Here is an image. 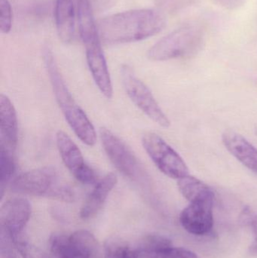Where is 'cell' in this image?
Instances as JSON below:
<instances>
[{
    "label": "cell",
    "mask_w": 257,
    "mask_h": 258,
    "mask_svg": "<svg viewBox=\"0 0 257 258\" xmlns=\"http://www.w3.org/2000/svg\"><path fill=\"white\" fill-rule=\"evenodd\" d=\"M164 15L154 9H136L110 15L98 24L101 42L107 45L138 42L161 32Z\"/></svg>",
    "instance_id": "6da1fadb"
},
{
    "label": "cell",
    "mask_w": 257,
    "mask_h": 258,
    "mask_svg": "<svg viewBox=\"0 0 257 258\" xmlns=\"http://www.w3.org/2000/svg\"><path fill=\"white\" fill-rule=\"evenodd\" d=\"M43 59L56 101L68 125L81 142L89 147H93L97 141L95 127L84 110L71 95L59 70L54 54L48 47L44 48Z\"/></svg>",
    "instance_id": "7a4b0ae2"
},
{
    "label": "cell",
    "mask_w": 257,
    "mask_h": 258,
    "mask_svg": "<svg viewBox=\"0 0 257 258\" xmlns=\"http://www.w3.org/2000/svg\"><path fill=\"white\" fill-rule=\"evenodd\" d=\"M11 191L33 197H47L71 203L75 200L73 189L60 177L52 166H44L21 173L10 183Z\"/></svg>",
    "instance_id": "3957f363"
},
{
    "label": "cell",
    "mask_w": 257,
    "mask_h": 258,
    "mask_svg": "<svg viewBox=\"0 0 257 258\" xmlns=\"http://www.w3.org/2000/svg\"><path fill=\"white\" fill-rule=\"evenodd\" d=\"M204 33L193 24H187L172 31L152 45L147 57L154 61H163L196 54L202 47Z\"/></svg>",
    "instance_id": "277c9868"
},
{
    "label": "cell",
    "mask_w": 257,
    "mask_h": 258,
    "mask_svg": "<svg viewBox=\"0 0 257 258\" xmlns=\"http://www.w3.org/2000/svg\"><path fill=\"white\" fill-rule=\"evenodd\" d=\"M103 148L110 162L118 171L131 181L142 183L147 174L132 150L108 128L100 130Z\"/></svg>",
    "instance_id": "5b68a950"
},
{
    "label": "cell",
    "mask_w": 257,
    "mask_h": 258,
    "mask_svg": "<svg viewBox=\"0 0 257 258\" xmlns=\"http://www.w3.org/2000/svg\"><path fill=\"white\" fill-rule=\"evenodd\" d=\"M124 89L131 101L151 120L162 128H168L170 122L157 102L150 89L134 74L132 68L124 65L121 69Z\"/></svg>",
    "instance_id": "8992f818"
},
{
    "label": "cell",
    "mask_w": 257,
    "mask_h": 258,
    "mask_svg": "<svg viewBox=\"0 0 257 258\" xmlns=\"http://www.w3.org/2000/svg\"><path fill=\"white\" fill-rule=\"evenodd\" d=\"M143 149L160 171L170 178L179 179L189 174V168L183 158L163 139L147 132L142 138Z\"/></svg>",
    "instance_id": "52a82bcc"
},
{
    "label": "cell",
    "mask_w": 257,
    "mask_h": 258,
    "mask_svg": "<svg viewBox=\"0 0 257 258\" xmlns=\"http://www.w3.org/2000/svg\"><path fill=\"white\" fill-rule=\"evenodd\" d=\"M49 244L55 258H92L98 250L95 236L87 230H78L69 236L52 235Z\"/></svg>",
    "instance_id": "ba28073f"
},
{
    "label": "cell",
    "mask_w": 257,
    "mask_h": 258,
    "mask_svg": "<svg viewBox=\"0 0 257 258\" xmlns=\"http://www.w3.org/2000/svg\"><path fill=\"white\" fill-rule=\"evenodd\" d=\"M56 144L63 164L75 179L83 184H95V171L84 162L82 153L70 137L63 131L56 134Z\"/></svg>",
    "instance_id": "9c48e42d"
},
{
    "label": "cell",
    "mask_w": 257,
    "mask_h": 258,
    "mask_svg": "<svg viewBox=\"0 0 257 258\" xmlns=\"http://www.w3.org/2000/svg\"><path fill=\"white\" fill-rule=\"evenodd\" d=\"M214 194L201 197L181 212L180 221L188 233L196 236H205L212 230L214 226Z\"/></svg>",
    "instance_id": "30bf717a"
},
{
    "label": "cell",
    "mask_w": 257,
    "mask_h": 258,
    "mask_svg": "<svg viewBox=\"0 0 257 258\" xmlns=\"http://www.w3.org/2000/svg\"><path fill=\"white\" fill-rule=\"evenodd\" d=\"M31 212V205L26 199L16 197L7 200L0 209L1 232L10 236L15 242L22 236Z\"/></svg>",
    "instance_id": "8fae6325"
},
{
    "label": "cell",
    "mask_w": 257,
    "mask_h": 258,
    "mask_svg": "<svg viewBox=\"0 0 257 258\" xmlns=\"http://www.w3.org/2000/svg\"><path fill=\"white\" fill-rule=\"evenodd\" d=\"M101 42V39H98L84 44L86 60L100 92L107 99H111L113 95V83Z\"/></svg>",
    "instance_id": "7c38bea8"
},
{
    "label": "cell",
    "mask_w": 257,
    "mask_h": 258,
    "mask_svg": "<svg viewBox=\"0 0 257 258\" xmlns=\"http://www.w3.org/2000/svg\"><path fill=\"white\" fill-rule=\"evenodd\" d=\"M18 140L16 110L9 97L0 95V153L15 156Z\"/></svg>",
    "instance_id": "4fadbf2b"
},
{
    "label": "cell",
    "mask_w": 257,
    "mask_h": 258,
    "mask_svg": "<svg viewBox=\"0 0 257 258\" xmlns=\"http://www.w3.org/2000/svg\"><path fill=\"white\" fill-rule=\"evenodd\" d=\"M226 150L246 168L257 174V149L245 138L232 130L222 136Z\"/></svg>",
    "instance_id": "5bb4252c"
},
{
    "label": "cell",
    "mask_w": 257,
    "mask_h": 258,
    "mask_svg": "<svg viewBox=\"0 0 257 258\" xmlns=\"http://www.w3.org/2000/svg\"><path fill=\"white\" fill-rule=\"evenodd\" d=\"M117 176L114 173H108L101 180H98L81 206L80 211L81 218L89 219L98 215L107 201L109 194L117 184Z\"/></svg>",
    "instance_id": "9a60e30c"
},
{
    "label": "cell",
    "mask_w": 257,
    "mask_h": 258,
    "mask_svg": "<svg viewBox=\"0 0 257 258\" xmlns=\"http://www.w3.org/2000/svg\"><path fill=\"white\" fill-rule=\"evenodd\" d=\"M55 21L60 40L65 44L72 43L75 32V12L72 0L56 1Z\"/></svg>",
    "instance_id": "2e32d148"
},
{
    "label": "cell",
    "mask_w": 257,
    "mask_h": 258,
    "mask_svg": "<svg viewBox=\"0 0 257 258\" xmlns=\"http://www.w3.org/2000/svg\"><path fill=\"white\" fill-rule=\"evenodd\" d=\"M77 18L80 36L86 44L100 39L98 24L94 18V9L91 0H76Z\"/></svg>",
    "instance_id": "e0dca14e"
},
{
    "label": "cell",
    "mask_w": 257,
    "mask_h": 258,
    "mask_svg": "<svg viewBox=\"0 0 257 258\" xmlns=\"http://www.w3.org/2000/svg\"><path fill=\"white\" fill-rule=\"evenodd\" d=\"M178 186L183 197L190 203L201 197L214 194L208 185L190 174L178 180Z\"/></svg>",
    "instance_id": "ac0fdd59"
},
{
    "label": "cell",
    "mask_w": 257,
    "mask_h": 258,
    "mask_svg": "<svg viewBox=\"0 0 257 258\" xmlns=\"http://www.w3.org/2000/svg\"><path fill=\"white\" fill-rule=\"evenodd\" d=\"M106 258H138L137 249L131 248L125 241L110 238L105 242Z\"/></svg>",
    "instance_id": "d6986e66"
},
{
    "label": "cell",
    "mask_w": 257,
    "mask_h": 258,
    "mask_svg": "<svg viewBox=\"0 0 257 258\" xmlns=\"http://www.w3.org/2000/svg\"><path fill=\"white\" fill-rule=\"evenodd\" d=\"M137 251L138 252V258H199L190 250L173 246L152 252H145L137 249Z\"/></svg>",
    "instance_id": "ffe728a7"
},
{
    "label": "cell",
    "mask_w": 257,
    "mask_h": 258,
    "mask_svg": "<svg viewBox=\"0 0 257 258\" xmlns=\"http://www.w3.org/2000/svg\"><path fill=\"white\" fill-rule=\"evenodd\" d=\"M173 246L170 239L161 235H149L142 241L137 249L145 252L159 251Z\"/></svg>",
    "instance_id": "44dd1931"
},
{
    "label": "cell",
    "mask_w": 257,
    "mask_h": 258,
    "mask_svg": "<svg viewBox=\"0 0 257 258\" xmlns=\"http://www.w3.org/2000/svg\"><path fill=\"white\" fill-rule=\"evenodd\" d=\"M14 243L23 258H48L39 248L29 244L23 236L18 238Z\"/></svg>",
    "instance_id": "7402d4cb"
},
{
    "label": "cell",
    "mask_w": 257,
    "mask_h": 258,
    "mask_svg": "<svg viewBox=\"0 0 257 258\" xmlns=\"http://www.w3.org/2000/svg\"><path fill=\"white\" fill-rule=\"evenodd\" d=\"M12 27V9L9 0H0V31L9 33Z\"/></svg>",
    "instance_id": "603a6c76"
},
{
    "label": "cell",
    "mask_w": 257,
    "mask_h": 258,
    "mask_svg": "<svg viewBox=\"0 0 257 258\" xmlns=\"http://www.w3.org/2000/svg\"><path fill=\"white\" fill-rule=\"evenodd\" d=\"M243 223L252 227L254 233L255 240L250 247L251 254H257V215L249 208L244 209L241 215Z\"/></svg>",
    "instance_id": "cb8c5ba5"
},
{
    "label": "cell",
    "mask_w": 257,
    "mask_h": 258,
    "mask_svg": "<svg viewBox=\"0 0 257 258\" xmlns=\"http://www.w3.org/2000/svg\"><path fill=\"white\" fill-rule=\"evenodd\" d=\"M1 258H16L14 252L13 246L15 245L13 240L10 236L1 232Z\"/></svg>",
    "instance_id": "d4e9b609"
},
{
    "label": "cell",
    "mask_w": 257,
    "mask_h": 258,
    "mask_svg": "<svg viewBox=\"0 0 257 258\" xmlns=\"http://www.w3.org/2000/svg\"><path fill=\"white\" fill-rule=\"evenodd\" d=\"M245 0H214V3L227 9H235L244 5Z\"/></svg>",
    "instance_id": "484cf974"
}]
</instances>
